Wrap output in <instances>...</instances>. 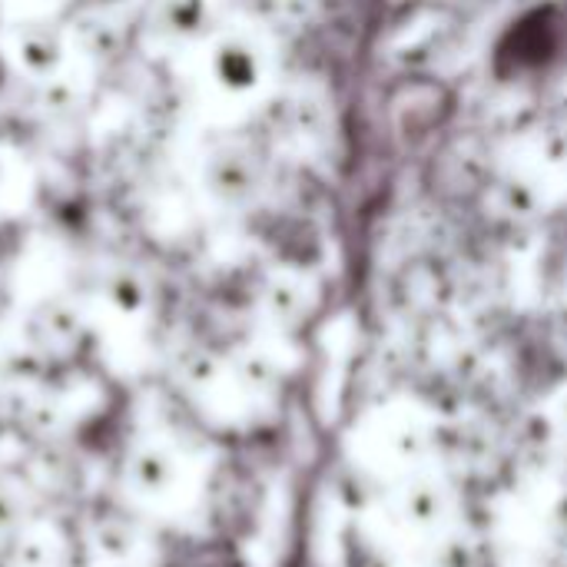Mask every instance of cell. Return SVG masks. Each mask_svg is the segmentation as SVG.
I'll return each instance as SVG.
<instances>
[{
  "label": "cell",
  "instance_id": "1",
  "mask_svg": "<svg viewBox=\"0 0 567 567\" xmlns=\"http://www.w3.org/2000/svg\"><path fill=\"white\" fill-rule=\"evenodd\" d=\"M83 561L86 567H146L150 545L143 538V525L120 515L96 522L83 538Z\"/></svg>",
  "mask_w": 567,
  "mask_h": 567
},
{
  "label": "cell",
  "instance_id": "2",
  "mask_svg": "<svg viewBox=\"0 0 567 567\" xmlns=\"http://www.w3.org/2000/svg\"><path fill=\"white\" fill-rule=\"evenodd\" d=\"M13 56H17L20 70H27L30 76H47V73H53L60 66L63 43H60V37L50 27L27 23L13 37Z\"/></svg>",
  "mask_w": 567,
  "mask_h": 567
}]
</instances>
